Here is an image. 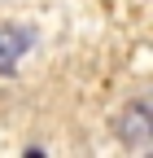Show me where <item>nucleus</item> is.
I'll return each instance as SVG.
<instances>
[{
  "label": "nucleus",
  "instance_id": "f257e3e1",
  "mask_svg": "<svg viewBox=\"0 0 153 158\" xmlns=\"http://www.w3.org/2000/svg\"><path fill=\"white\" fill-rule=\"evenodd\" d=\"M149 106L144 101H131L123 114H118V136H123V141L131 145V149H144L149 141H153V123H149Z\"/></svg>",
  "mask_w": 153,
  "mask_h": 158
},
{
  "label": "nucleus",
  "instance_id": "f03ea898",
  "mask_svg": "<svg viewBox=\"0 0 153 158\" xmlns=\"http://www.w3.org/2000/svg\"><path fill=\"white\" fill-rule=\"evenodd\" d=\"M31 27H0V75H13L22 53L31 48Z\"/></svg>",
  "mask_w": 153,
  "mask_h": 158
}]
</instances>
